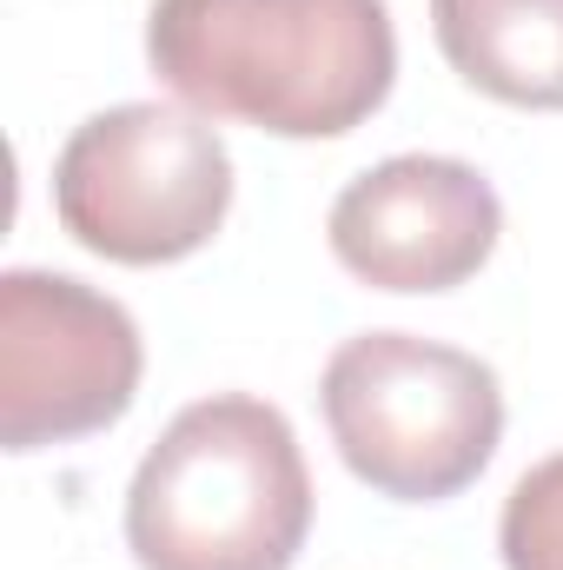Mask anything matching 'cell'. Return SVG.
Instances as JSON below:
<instances>
[{
    "label": "cell",
    "mask_w": 563,
    "mask_h": 570,
    "mask_svg": "<svg viewBox=\"0 0 563 570\" xmlns=\"http://www.w3.org/2000/svg\"><path fill=\"white\" fill-rule=\"evenodd\" d=\"M146 60L206 120L338 140L392 100L398 33L385 0H152Z\"/></svg>",
    "instance_id": "cell-1"
},
{
    "label": "cell",
    "mask_w": 563,
    "mask_h": 570,
    "mask_svg": "<svg viewBox=\"0 0 563 570\" xmlns=\"http://www.w3.org/2000/svg\"><path fill=\"white\" fill-rule=\"evenodd\" d=\"M312 531V471L279 405L219 392L140 458L127 551L140 570H292Z\"/></svg>",
    "instance_id": "cell-2"
},
{
    "label": "cell",
    "mask_w": 563,
    "mask_h": 570,
    "mask_svg": "<svg viewBox=\"0 0 563 570\" xmlns=\"http://www.w3.org/2000/svg\"><path fill=\"white\" fill-rule=\"evenodd\" d=\"M325 431L358 484L392 504H444L484 478L504 438L497 372L418 332H358L325 358Z\"/></svg>",
    "instance_id": "cell-3"
},
{
    "label": "cell",
    "mask_w": 563,
    "mask_h": 570,
    "mask_svg": "<svg viewBox=\"0 0 563 570\" xmlns=\"http://www.w3.org/2000/svg\"><path fill=\"white\" fill-rule=\"evenodd\" d=\"M60 226L113 266H172L233 213V153L192 107L120 100L73 127L53 159Z\"/></svg>",
    "instance_id": "cell-4"
},
{
    "label": "cell",
    "mask_w": 563,
    "mask_h": 570,
    "mask_svg": "<svg viewBox=\"0 0 563 570\" xmlns=\"http://www.w3.org/2000/svg\"><path fill=\"white\" fill-rule=\"evenodd\" d=\"M140 325L67 273H0V444L47 451L120 425L140 399Z\"/></svg>",
    "instance_id": "cell-5"
},
{
    "label": "cell",
    "mask_w": 563,
    "mask_h": 570,
    "mask_svg": "<svg viewBox=\"0 0 563 570\" xmlns=\"http://www.w3.org/2000/svg\"><path fill=\"white\" fill-rule=\"evenodd\" d=\"M497 186L451 153H398L358 173L325 219L332 259L372 292H451L497 253Z\"/></svg>",
    "instance_id": "cell-6"
},
{
    "label": "cell",
    "mask_w": 563,
    "mask_h": 570,
    "mask_svg": "<svg viewBox=\"0 0 563 570\" xmlns=\"http://www.w3.org/2000/svg\"><path fill=\"white\" fill-rule=\"evenodd\" d=\"M451 73L504 107H563V0H431Z\"/></svg>",
    "instance_id": "cell-7"
},
{
    "label": "cell",
    "mask_w": 563,
    "mask_h": 570,
    "mask_svg": "<svg viewBox=\"0 0 563 570\" xmlns=\"http://www.w3.org/2000/svg\"><path fill=\"white\" fill-rule=\"evenodd\" d=\"M504 570H563V451L531 464L497 518Z\"/></svg>",
    "instance_id": "cell-8"
}]
</instances>
